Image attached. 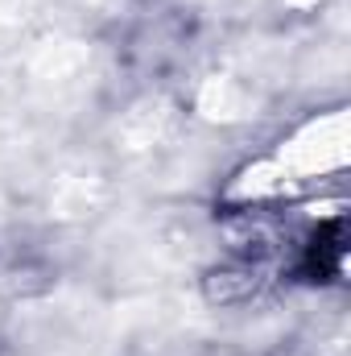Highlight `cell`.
Wrapping results in <instances>:
<instances>
[]
</instances>
